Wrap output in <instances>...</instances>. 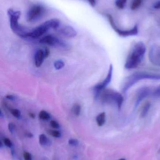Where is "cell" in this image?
<instances>
[{
    "mask_svg": "<svg viewBox=\"0 0 160 160\" xmlns=\"http://www.w3.org/2000/svg\"><path fill=\"white\" fill-rule=\"evenodd\" d=\"M150 104L149 103H147L144 105V106L142 109V111L141 112V115L142 117H144L147 115L148 111L150 109Z\"/></svg>",
    "mask_w": 160,
    "mask_h": 160,
    "instance_id": "ffe728a7",
    "label": "cell"
},
{
    "mask_svg": "<svg viewBox=\"0 0 160 160\" xmlns=\"http://www.w3.org/2000/svg\"><path fill=\"white\" fill-rule=\"evenodd\" d=\"M26 135V137L29 138H33V134L31 132H27Z\"/></svg>",
    "mask_w": 160,
    "mask_h": 160,
    "instance_id": "836d02e7",
    "label": "cell"
},
{
    "mask_svg": "<svg viewBox=\"0 0 160 160\" xmlns=\"http://www.w3.org/2000/svg\"><path fill=\"white\" fill-rule=\"evenodd\" d=\"M107 16L112 28L120 36L127 37L130 36L136 35L138 33V27L137 25H135L134 28L129 30H121L117 27L111 16L110 15H107Z\"/></svg>",
    "mask_w": 160,
    "mask_h": 160,
    "instance_id": "52a82bcc",
    "label": "cell"
},
{
    "mask_svg": "<svg viewBox=\"0 0 160 160\" xmlns=\"http://www.w3.org/2000/svg\"><path fill=\"white\" fill-rule=\"evenodd\" d=\"M154 8L156 9H160V1L156 2L154 5Z\"/></svg>",
    "mask_w": 160,
    "mask_h": 160,
    "instance_id": "d6a6232c",
    "label": "cell"
},
{
    "mask_svg": "<svg viewBox=\"0 0 160 160\" xmlns=\"http://www.w3.org/2000/svg\"><path fill=\"white\" fill-rule=\"evenodd\" d=\"M68 143L72 146H78L79 145V141L77 139L71 138L68 140Z\"/></svg>",
    "mask_w": 160,
    "mask_h": 160,
    "instance_id": "cb8c5ba5",
    "label": "cell"
},
{
    "mask_svg": "<svg viewBox=\"0 0 160 160\" xmlns=\"http://www.w3.org/2000/svg\"><path fill=\"white\" fill-rule=\"evenodd\" d=\"M48 134L55 138H60L61 137V134L60 132L57 130H49Z\"/></svg>",
    "mask_w": 160,
    "mask_h": 160,
    "instance_id": "603a6c76",
    "label": "cell"
},
{
    "mask_svg": "<svg viewBox=\"0 0 160 160\" xmlns=\"http://www.w3.org/2000/svg\"><path fill=\"white\" fill-rule=\"evenodd\" d=\"M96 121L98 126H103L106 122L105 112H102L99 115H97L96 117Z\"/></svg>",
    "mask_w": 160,
    "mask_h": 160,
    "instance_id": "5bb4252c",
    "label": "cell"
},
{
    "mask_svg": "<svg viewBox=\"0 0 160 160\" xmlns=\"http://www.w3.org/2000/svg\"><path fill=\"white\" fill-rule=\"evenodd\" d=\"M72 111L74 114L76 116H79L80 115L81 111V107L79 103H76L74 105L72 108Z\"/></svg>",
    "mask_w": 160,
    "mask_h": 160,
    "instance_id": "2e32d148",
    "label": "cell"
},
{
    "mask_svg": "<svg viewBox=\"0 0 160 160\" xmlns=\"http://www.w3.org/2000/svg\"><path fill=\"white\" fill-rule=\"evenodd\" d=\"M99 96L103 103L115 104L118 109H121L123 103V99L122 95L119 93L111 90H104L100 93Z\"/></svg>",
    "mask_w": 160,
    "mask_h": 160,
    "instance_id": "277c9868",
    "label": "cell"
},
{
    "mask_svg": "<svg viewBox=\"0 0 160 160\" xmlns=\"http://www.w3.org/2000/svg\"><path fill=\"white\" fill-rule=\"evenodd\" d=\"M160 80V74L150 73L148 72H138L133 74L126 79L122 91L125 94L133 85L142 80Z\"/></svg>",
    "mask_w": 160,
    "mask_h": 160,
    "instance_id": "7a4b0ae2",
    "label": "cell"
},
{
    "mask_svg": "<svg viewBox=\"0 0 160 160\" xmlns=\"http://www.w3.org/2000/svg\"><path fill=\"white\" fill-rule=\"evenodd\" d=\"M9 20L10 28L14 33L22 38H26L28 32L26 31L24 27L20 25L18 22L21 16V12L9 9L7 11Z\"/></svg>",
    "mask_w": 160,
    "mask_h": 160,
    "instance_id": "3957f363",
    "label": "cell"
},
{
    "mask_svg": "<svg viewBox=\"0 0 160 160\" xmlns=\"http://www.w3.org/2000/svg\"><path fill=\"white\" fill-rule=\"evenodd\" d=\"M23 157L24 160H33L31 154L28 152H24L23 154Z\"/></svg>",
    "mask_w": 160,
    "mask_h": 160,
    "instance_id": "4316f807",
    "label": "cell"
},
{
    "mask_svg": "<svg viewBox=\"0 0 160 160\" xmlns=\"http://www.w3.org/2000/svg\"><path fill=\"white\" fill-rule=\"evenodd\" d=\"M39 119L42 120L44 121H47L48 120L50 119V115L48 112H47L46 111H41L39 112Z\"/></svg>",
    "mask_w": 160,
    "mask_h": 160,
    "instance_id": "9a60e30c",
    "label": "cell"
},
{
    "mask_svg": "<svg viewBox=\"0 0 160 160\" xmlns=\"http://www.w3.org/2000/svg\"><path fill=\"white\" fill-rule=\"evenodd\" d=\"M46 9L41 5H34L27 13V20L29 22L38 21L44 15Z\"/></svg>",
    "mask_w": 160,
    "mask_h": 160,
    "instance_id": "5b68a950",
    "label": "cell"
},
{
    "mask_svg": "<svg viewBox=\"0 0 160 160\" xmlns=\"http://www.w3.org/2000/svg\"><path fill=\"white\" fill-rule=\"evenodd\" d=\"M43 52L44 53L45 58V59L47 58L49 56L50 53L49 49L47 47H46L45 48Z\"/></svg>",
    "mask_w": 160,
    "mask_h": 160,
    "instance_id": "f1b7e54d",
    "label": "cell"
},
{
    "mask_svg": "<svg viewBox=\"0 0 160 160\" xmlns=\"http://www.w3.org/2000/svg\"><path fill=\"white\" fill-rule=\"evenodd\" d=\"M146 51V47L143 42H138L136 43L127 57L125 68L132 70L138 67L143 59Z\"/></svg>",
    "mask_w": 160,
    "mask_h": 160,
    "instance_id": "6da1fadb",
    "label": "cell"
},
{
    "mask_svg": "<svg viewBox=\"0 0 160 160\" xmlns=\"http://www.w3.org/2000/svg\"><path fill=\"white\" fill-rule=\"evenodd\" d=\"M39 143L42 146H45L48 144V140L44 134H41L39 136Z\"/></svg>",
    "mask_w": 160,
    "mask_h": 160,
    "instance_id": "e0dca14e",
    "label": "cell"
},
{
    "mask_svg": "<svg viewBox=\"0 0 160 160\" xmlns=\"http://www.w3.org/2000/svg\"><path fill=\"white\" fill-rule=\"evenodd\" d=\"M45 56L43 51L39 49L36 52L35 55V61L36 67L39 68L42 65L44 60Z\"/></svg>",
    "mask_w": 160,
    "mask_h": 160,
    "instance_id": "7c38bea8",
    "label": "cell"
},
{
    "mask_svg": "<svg viewBox=\"0 0 160 160\" xmlns=\"http://www.w3.org/2000/svg\"><path fill=\"white\" fill-rule=\"evenodd\" d=\"M65 66V63L62 60L58 59L55 61L54 63V66L56 70H61Z\"/></svg>",
    "mask_w": 160,
    "mask_h": 160,
    "instance_id": "ac0fdd59",
    "label": "cell"
},
{
    "mask_svg": "<svg viewBox=\"0 0 160 160\" xmlns=\"http://www.w3.org/2000/svg\"><path fill=\"white\" fill-rule=\"evenodd\" d=\"M15 128V126L13 123H10L9 124L8 129H9V131L12 134H13Z\"/></svg>",
    "mask_w": 160,
    "mask_h": 160,
    "instance_id": "83f0119b",
    "label": "cell"
},
{
    "mask_svg": "<svg viewBox=\"0 0 160 160\" xmlns=\"http://www.w3.org/2000/svg\"><path fill=\"white\" fill-rule=\"evenodd\" d=\"M48 27V29H53L57 30L60 27V22L58 19H51L47 21L44 23Z\"/></svg>",
    "mask_w": 160,
    "mask_h": 160,
    "instance_id": "4fadbf2b",
    "label": "cell"
},
{
    "mask_svg": "<svg viewBox=\"0 0 160 160\" xmlns=\"http://www.w3.org/2000/svg\"><path fill=\"white\" fill-rule=\"evenodd\" d=\"M113 67L112 65H111L109 66V70H108V73L107 74V76L105 78V79L102 82L97 83L96 85L94 87L93 90L95 93V99L98 98L100 93L102 92V91L105 90V88L109 84L111 81L113 75Z\"/></svg>",
    "mask_w": 160,
    "mask_h": 160,
    "instance_id": "8992f818",
    "label": "cell"
},
{
    "mask_svg": "<svg viewBox=\"0 0 160 160\" xmlns=\"http://www.w3.org/2000/svg\"><path fill=\"white\" fill-rule=\"evenodd\" d=\"M48 30L49 29L48 27H47L43 23V24H41L36 28L28 32L27 33L26 38L30 37L33 38H39L44 35L45 33H46Z\"/></svg>",
    "mask_w": 160,
    "mask_h": 160,
    "instance_id": "9c48e42d",
    "label": "cell"
},
{
    "mask_svg": "<svg viewBox=\"0 0 160 160\" xmlns=\"http://www.w3.org/2000/svg\"><path fill=\"white\" fill-rule=\"evenodd\" d=\"M29 115L30 117L33 118V119H34L35 117V114L34 113H33V112H30Z\"/></svg>",
    "mask_w": 160,
    "mask_h": 160,
    "instance_id": "e575fe53",
    "label": "cell"
},
{
    "mask_svg": "<svg viewBox=\"0 0 160 160\" xmlns=\"http://www.w3.org/2000/svg\"><path fill=\"white\" fill-rule=\"evenodd\" d=\"M7 99H8L10 100L11 101H12V100H14L15 99V97H14V96L13 95H7L6 97Z\"/></svg>",
    "mask_w": 160,
    "mask_h": 160,
    "instance_id": "1f68e13d",
    "label": "cell"
},
{
    "mask_svg": "<svg viewBox=\"0 0 160 160\" xmlns=\"http://www.w3.org/2000/svg\"><path fill=\"white\" fill-rule=\"evenodd\" d=\"M126 160L125 159V158H122V159H119V160Z\"/></svg>",
    "mask_w": 160,
    "mask_h": 160,
    "instance_id": "d590c367",
    "label": "cell"
},
{
    "mask_svg": "<svg viewBox=\"0 0 160 160\" xmlns=\"http://www.w3.org/2000/svg\"><path fill=\"white\" fill-rule=\"evenodd\" d=\"M127 0H117L116 1V5L119 9H123L125 6Z\"/></svg>",
    "mask_w": 160,
    "mask_h": 160,
    "instance_id": "7402d4cb",
    "label": "cell"
},
{
    "mask_svg": "<svg viewBox=\"0 0 160 160\" xmlns=\"http://www.w3.org/2000/svg\"><path fill=\"white\" fill-rule=\"evenodd\" d=\"M10 112L12 115L14 116V117H16L17 119H19L21 117L20 111L17 109H12L10 110Z\"/></svg>",
    "mask_w": 160,
    "mask_h": 160,
    "instance_id": "44dd1931",
    "label": "cell"
},
{
    "mask_svg": "<svg viewBox=\"0 0 160 160\" xmlns=\"http://www.w3.org/2000/svg\"><path fill=\"white\" fill-rule=\"evenodd\" d=\"M149 93V90L147 88H140V90L138 91L137 99L135 105V108H137L138 106L140 103L148 95Z\"/></svg>",
    "mask_w": 160,
    "mask_h": 160,
    "instance_id": "8fae6325",
    "label": "cell"
},
{
    "mask_svg": "<svg viewBox=\"0 0 160 160\" xmlns=\"http://www.w3.org/2000/svg\"><path fill=\"white\" fill-rule=\"evenodd\" d=\"M3 144H4V145H5L6 146L8 147V148H12V146H13L12 141H11L9 138H5L3 139Z\"/></svg>",
    "mask_w": 160,
    "mask_h": 160,
    "instance_id": "d4e9b609",
    "label": "cell"
},
{
    "mask_svg": "<svg viewBox=\"0 0 160 160\" xmlns=\"http://www.w3.org/2000/svg\"><path fill=\"white\" fill-rule=\"evenodd\" d=\"M50 124L51 127H53V128L59 129L60 128L59 124L56 120H52L50 121Z\"/></svg>",
    "mask_w": 160,
    "mask_h": 160,
    "instance_id": "484cf974",
    "label": "cell"
},
{
    "mask_svg": "<svg viewBox=\"0 0 160 160\" xmlns=\"http://www.w3.org/2000/svg\"><path fill=\"white\" fill-rule=\"evenodd\" d=\"M39 43L44 45L51 47H61L63 48L66 47L67 45L66 43L62 41V40L51 35L46 36L43 37L39 41Z\"/></svg>",
    "mask_w": 160,
    "mask_h": 160,
    "instance_id": "ba28073f",
    "label": "cell"
},
{
    "mask_svg": "<svg viewBox=\"0 0 160 160\" xmlns=\"http://www.w3.org/2000/svg\"><path fill=\"white\" fill-rule=\"evenodd\" d=\"M154 95L156 97H160V86L157 87V88L155 91Z\"/></svg>",
    "mask_w": 160,
    "mask_h": 160,
    "instance_id": "f546056e",
    "label": "cell"
},
{
    "mask_svg": "<svg viewBox=\"0 0 160 160\" xmlns=\"http://www.w3.org/2000/svg\"><path fill=\"white\" fill-rule=\"evenodd\" d=\"M142 0H134L131 4V8L132 10H135L141 5Z\"/></svg>",
    "mask_w": 160,
    "mask_h": 160,
    "instance_id": "d6986e66",
    "label": "cell"
},
{
    "mask_svg": "<svg viewBox=\"0 0 160 160\" xmlns=\"http://www.w3.org/2000/svg\"><path fill=\"white\" fill-rule=\"evenodd\" d=\"M87 1L89 2V4L91 5V6L93 7H95L96 3V0H87Z\"/></svg>",
    "mask_w": 160,
    "mask_h": 160,
    "instance_id": "4dcf8cb0",
    "label": "cell"
},
{
    "mask_svg": "<svg viewBox=\"0 0 160 160\" xmlns=\"http://www.w3.org/2000/svg\"><path fill=\"white\" fill-rule=\"evenodd\" d=\"M57 30L59 33L66 38H74L77 34L76 30L73 27L69 25H64L60 28L59 27Z\"/></svg>",
    "mask_w": 160,
    "mask_h": 160,
    "instance_id": "30bf717a",
    "label": "cell"
}]
</instances>
